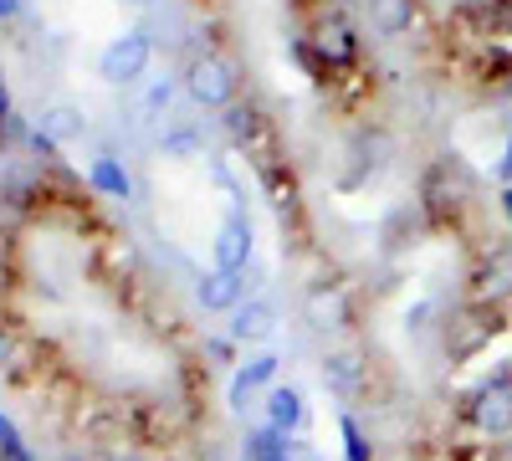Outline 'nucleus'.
Here are the masks:
<instances>
[{"mask_svg":"<svg viewBox=\"0 0 512 461\" xmlns=\"http://www.w3.org/2000/svg\"><path fill=\"white\" fill-rule=\"evenodd\" d=\"M277 364H282V359L267 349V354H251V359L236 369V380H231V410H236V415H246V400L262 390V385L277 380Z\"/></svg>","mask_w":512,"mask_h":461,"instance_id":"7","label":"nucleus"},{"mask_svg":"<svg viewBox=\"0 0 512 461\" xmlns=\"http://www.w3.org/2000/svg\"><path fill=\"white\" fill-rule=\"evenodd\" d=\"M6 354H11V344H6V339H0V359H6Z\"/></svg>","mask_w":512,"mask_h":461,"instance_id":"23","label":"nucleus"},{"mask_svg":"<svg viewBox=\"0 0 512 461\" xmlns=\"http://www.w3.org/2000/svg\"><path fill=\"white\" fill-rule=\"evenodd\" d=\"M36 134L47 139L52 149L57 144H77L82 134H88V118H82L77 103H47V108L36 113Z\"/></svg>","mask_w":512,"mask_h":461,"instance_id":"5","label":"nucleus"},{"mask_svg":"<svg viewBox=\"0 0 512 461\" xmlns=\"http://www.w3.org/2000/svg\"><path fill=\"white\" fill-rule=\"evenodd\" d=\"M318 52H323L328 62H354V57H359V41H354V31H349L344 21H323V26H318Z\"/></svg>","mask_w":512,"mask_h":461,"instance_id":"13","label":"nucleus"},{"mask_svg":"<svg viewBox=\"0 0 512 461\" xmlns=\"http://www.w3.org/2000/svg\"><path fill=\"white\" fill-rule=\"evenodd\" d=\"M272 461H292V456H287V451H282V456H272Z\"/></svg>","mask_w":512,"mask_h":461,"instance_id":"25","label":"nucleus"},{"mask_svg":"<svg viewBox=\"0 0 512 461\" xmlns=\"http://www.w3.org/2000/svg\"><path fill=\"white\" fill-rule=\"evenodd\" d=\"M502 205H507V216H512V190H502Z\"/></svg>","mask_w":512,"mask_h":461,"instance_id":"22","label":"nucleus"},{"mask_svg":"<svg viewBox=\"0 0 512 461\" xmlns=\"http://www.w3.org/2000/svg\"><path fill=\"white\" fill-rule=\"evenodd\" d=\"M128 6H149V0H128Z\"/></svg>","mask_w":512,"mask_h":461,"instance_id":"24","label":"nucleus"},{"mask_svg":"<svg viewBox=\"0 0 512 461\" xmlns=\"http://www.w3.org/2000/svg\"><path fill=\"white\" fill-rule=\"evenodd\" d=\"M308 323L313 328H344L349 323V298H344V292H338V287H318L313 292V298H308Z\"/></svg>","mask_w":512,"mask_h":461,"instance_id":"11","label":"nucleus"},{"mask_svg":"<svg viewBox=\"0 0 512 461\" xmlns=\"http://www.w3.org/2000/svg\"><path fill=\"white\" fill-rule=\"evenodd\" d=\"M164 154H169V159H190V154H200V134H195V129L164 134Z\"/></svg>","mask_w":512,"mask_h":461,"instance_id":"17","label":"nucleus"},{"mask_svg":"<svg viewBox=\"0 0 512 461\" xmlns=\"http://www.w3.org/2000/svg\"><path fill=\"white\" fill-rule=\"evenodd\" d=\"M272 328H277V308L267 298H251L231 313V339H241V344H267Z\"/></svg>","mask_w":512,"mask_h":461,"instance_id":"8","label":"nucleus"},{"mask_svg":"<svg viewBox=\"0 0 512 461\" xmlns=\"http://www.w3.org/2000/svg\"><path fill=\"white\" fill-rule=\"evenodd\" d=\"M267 426L282 431V436L303 426V395H297V390H272L267 395Z\"/></svg>","mask_w":512,"mask_h":461,"instance_id":"12","label":"nucleus"},{"mask_svg":"<svg viewBox=\"0 0 512 461\" xmlns=\"http://www.w3.org/2000/svg\"><path fill=\"white\" fill-rule=\"evenodd\" d=\"M169 103H175V77H154L149 88H144V98H139V113L144 118H164Z\"/></svg>","mask_w":512,"mask_h":461,"instance_id":"14","label":"nucleus"},{"mask_svg":"<svg viewBox=\"0 0 512 461\" xmlns=\"http://www.w3.org/2000/svg\"><path fill=\"white\" fill-rule=\"evenodd\" d=\"M472 421H477L487 436H507V431H512V385H507V380H492V385L477 390Z\"/></svg>","mask_w":512,"mask_h":461,"instance_id":"4","label":"nucleus"},{"mask_svg":"<svg viewBox=\"0 0 512 461\" xmlns=\"http://www.w3.org/2000/svg\"><path fill=\"white\" fill-rule=\"evenodd\" d=\"M210 257H216L221 272H246V262H251V226H246V216H231V221L216 231V241H210Z\"/></svg>","mask_w":512,"mask_h":461,"instance_id":"6","label":"nucleus"},{"mask_svg":"<svg viewBox=\"0 0 512 461\" xmlns=\"http://www.w3.org/2000/svg\"><path fill=\"white\" fill-rule=\"evenodd\" d=\"M149 62H154L149 31H123V36H113L108 47L98 52V77L113 82V88H134V82H144Z\"/></svg>","mask_w":512,"mask_h":461,"instance_id":"1","label":"nucleus"},{"mask_svg":"<svg viewBox=\"0 0 512 461\" xmlns=\"http://www.w3.org/2000/svg\"><path fill=\"white\" fill-rule=\"evenodd\" d=\"M16 11H21V0H0V21H11Z\"/></svg>","mask_w":512,"mask_h":461,"instance_id":"21","label":"nucleus"},{"mask_svg":"<svg viewBox=\"0 0 512 461\" xmlns=\"http://www.w3.org/2000/svg\"><path fill=\"white\" fill-rule=\"evenodd\" d=\"M195 298L205 313H236L246 303V277L241 272H221V267H210L200 282H195Z\"/></svg>","mask_w":512,"mask_h":461,"instance_id":"3","label":"nucleus"},{"mask_svg":"<svg viewBox=\"0 0 512 461\" xmlns=\"http://www.w3.org/2000/svg\"><path fill=\"white\" fill-rule=\"evenodd\" d=\"M323 385H328L333 395H359V390H364V364H359V354H349V349L328 354V359H323Z\"/></svg>","mask_w":512,"mask_h":461,"instance_id":"9","label":"nucleus"},{"mask_svg":"<svg viewBox=\"0 0 512 461\" xmlns=\"http://www.w3.org/2000/svg\"><path fill=\"white\" fill-rule=\"evenodd\" d=\"M93 185L108 190V195H118V200H128V175L118 170L113 159H93Z\"/></svg>","mask_w":512,"mask_h":461,"instance_id":"16","label":"nucleus"},{"mask_svg":"<svg viewBox=\"0 0 512 461\" xmlns=\"http://www.w3.org/2000/svg\"><path fill=\"white\" fill-rule=\"evenodd\" d=\"M287 451V436L282 431H256V436H246V461H272V456H282Z\"/></svg>","mask_w":512,"mask_h":461,"instance_id":"15","label":"nucleus"},{"mask_svg":"<svg viewBox=\"0 0 512 461\" xmlns=\"http://www.w3.org/2000/svg\"><path fill=\"white\" fill-rule=\"evenodd\" d=\"M369 26L374 36H400L415 26V0H369Z\"/></svg>","mask_w":512,"mask_h":461,"instance_id":"10","label":"nucleus"},{"mask_svg":"<svg viewBox=\"0 0 512 461\" xmlns=\"http://www.w3.org/2000/svg\"><path fill=\"white\" fill-rule=\"evenodd\" d=\"M344 441H349V461H369V441H364V431L354 426V415H344Z\"/></svg>","mask_w":512,"mask_h":461,"instance_id":"20","label":"nucleus"},{"mask_svg":"<svg viewBox=\"0 0 512 461\" xmlns=\"http://www.w3.org/2000/svg\"><path fill=\"white\" fill-rule=\"evenodd\" d=\"M0 451H6L11 461H31V456H26V446H21V431L6 421V415H0Z\"/></svg>","mask_w":512,"mask_h":461,"instance_id":"19","label":"nucleus"},{"mask_svg":"<svg viewBox=\"0 0 512 461\" xmlns=\"http://www.w3.org/2000/svg\"><path fill=\"white\" fill-rule=\"evenodd\" d=\"M236 88H241L236 67H231L226 57H216V52L195 57L190 72H185V93H190L200 108H231V103H236Z\"/></svg>","mask_w":512,"mask_h":461,"instance_id":"2","label":"nucleus"},{"mask_svg":"<svg viewBox=\"0 0 512 461\" xmlns=\"http://www.w3.org/2000/svg\"><path fill=\"white\" fill-rule=\"evenodd\" d=\"M256 118H262L256 108H231V113H226V129H231V139H251V134H256Z\"/></svg>","mask_w":512,"mask_h":461,"instance_id":"18","label":"nucleus"},{"mask_svg":"<svg viewBox=\"0 0 512 461\" xmlns=\"http://www.w3.org/2000/svg\"><path fill=\"white\" fill-rule=\"evenodd\" d=\"M507 154H512V149H507Z\"/></svg>","mask_w":512,"mask_h":461,"instance_id":"26","label":"nucleus"}]
</instances>
